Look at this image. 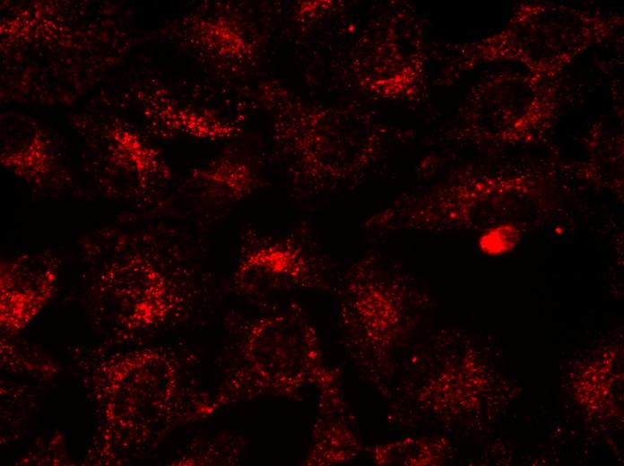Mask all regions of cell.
<instances>
[{"label": "cell", "instance_id": "1", "mask_svg": "<svg viewBox=\"0 0 624 466\" xmlns=\"http://www.w3.org/2000/svg\"><path fill=\"white\" fill-rule=\"evenodd\" d=\"M622 25L620 16L553 4H523L509 22L484 39L480 57L522 64L540 79L554 81L591 45L611 38Z\"/></svg>", "mask_w": 624, "mask_h": 466}, {"label": "cell", "instance_id": "2", "mask_svg": "<svg viewBox=\"0 0 624 466\" xmlns=\"http://www.w3.org/2000/svg\"><path fill=\"white\" fill-rule=\"evenodd\" d=\"M554 82L529 73L496 74L486 82L485 118L495 122L496 127L511 131L549 124L557 106Z\"/></svg>", "mask_w": 624, "mask_h": 466}, {"label": "cell", "instance_id": "3", "mask_svg": "<svg viewBox=\"0 0 624 466\" xmlns=\"http://www.w3.org/2000/svg\"><path fill=\"white\" fill-rule=\"evenodd\" d=\"M108 277L110 293L121 304L133 327L162 322L174 306L165 277L144 257H130L111 270Z\"/></svg>", "mask_w": 624, "mask_h": 466}, {"label": "cell", "instance_id": "4", "mask_svg": "<svg viewBox=\"0 0 624 466\" xmlns=\"http://www.w3.org/2000/svg\"><path fill=\"white\" fill-rule=\"evenodd\" d=\"M56 278L54 261L23 255L1 265V321L21 328L48 299Z\"/></svg>", "mask_w": 624, "mask_h": 466}, {"label": "cell", "instance_id": "5", "mask_svg": "<svg viewBox=\"0 0 624 466\" xmlns=\"http://www.w3.org/2000/svg\"><path fill=\"white\" fill-rule=\"evenodd\" d=\"M303 266L294 249L282 244L264 245L242 257L234 273V284L244 295L264 296L299 276Z\"/></svg>", "mask_w": 624, "mask_h": 466}, {"label": "cell", "instance_id": "6", "mask_svg": "<svg viewBox=\"0 0 624 466\" xmlns=\"http://www.w3.org/2000/svg\"><path fill=\"white\" fill-rule=\"evenodd\" d=\"M202 176L213 185V194L219 198L236 200L248 192L250 171L244 164L222 160Z\"/></svg>", "mask_w": 624, "mask_h": 466}]
</instances>
